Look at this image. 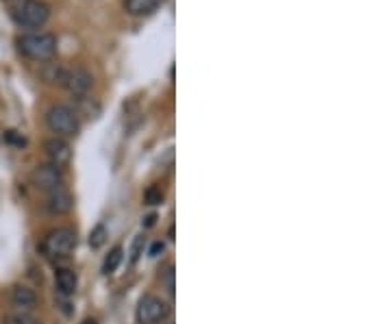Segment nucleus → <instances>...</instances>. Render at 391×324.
Segmentation results:
<instances>
[{
    "mask_svg": "<svg viewBox=\"0 0 391 324\" xmlns=\"http://www.w3.org/2000/svg\"><path fill=\"white\" fill-rule=\"evenodd\" d=\"M11 305L18 309H33L37 305L35 289L26 287V285H16L11 289Z\"/></svg>",
    "mask_w": 391,
    "mask_h": 324,
    "instance_id": "f8f14e48",
    "label": "nucleus"
},
{
    "mask_svg": "<svg viewBox=\"0 0 391 324\" xmlns=\"http://www.w3.org/2000/svg\"><path fill=\"white\" fill-rule=\"evenodd\" d=\"M144 200H146V204H159V202H163V189L159 185H150L144 191Z\"/></svg>",
    "mask_w": 391,
    "mask_h": 324,
    "instance_id": "f3484780",
    "label": "nucleus"
},
{
    "mask_svg": "<svg viewBox=\"0 0 391 324\" xmlns=\"http://www.w3.org/2000/svg\"><path fill=\"white\" fill-rule=\"evenodd\" d=\"M122 257H124V250H122V246H113L111 248V253L104 257V263H102V272L104 274H113L117 268H120V263H122Z\"/></svg>",
    "mask_w": 391,
    "mask_h": 324,
    "instance_id": "4468645a",
    "label": "nucleus"
},
{
    "mask_svg": "<svg viewBox=\"0 0 391 324\" xmlns=\"http://www.w3.org/2000/svg\"><path fill=\"white\" fill-rule=\"evenodd\" d=\"M92 85H94V77L89 75L87 70H83V68H72V70H68L66 90H68L70 94H74L77 98L87 96V92L92 90Z\"/></svg>",
    "mask_w": 391,
    "mask_h": 324,
    "instance_id": "6e6552de",
    "label": "nucleus"
},
{
    "mask_svg": "<svg viewBox=\"0 0 391 324\" xmlns=\"http://www.w3.org/2000/svg\"><path fill=\"white\" fill-rule=\"evenodd\" d=\"M68 70L70 68H66V66H61V64H55V61H46L41 66V79L46 81V83H50V85H61V87H66V79H68Z\"/></svg>",
    "mask_w": 391,
    "mask_h": 324,
    "instance_id": "9b49d317",
    "label": "nucleus"
},
{
    "mask_svg": "<svg viewBox=\"0 0 391 324\" xmlns=\"http://www.w3.org/2000/svg\"><path fill=\"white\" fill-rule=\"evenodd\" d=\"M11 16L22 28H41L50 18V7L41 0H22Z\"/></svg>",
    "mask_w": 391,
    "mask_h": 324,
    "instance_id": "f03ea898",
    "label": "nucleus"
},
{
    "mask_svg": "<svg viewBox=\"0 0 391 324\" xmlns=\"http://www.w3.org/2000/svg\"><path fill=\"white\" fill-rule=\"evenodd\" d=\"M44 151H46V157H48L50 164L57 166V168L68 166L70 159H72V149H70V144L64 137L46 140V144H44Z\"/></svg>",
    "mask_w": 391,
    "mask_h": 324,
    "instance_id": "0eeeda50",
    "label": "nucleus"
},
{
    "mask_svg": "<svg viewBox=\"0 0 391 324\" xmlns=\"http://www.w3.org/2000/svg\"><path fill=\"white\" fill-rule=\"evenodd\" d=\"M31 181L37 189H44V191H50L61 183V168H57L53 164H46V166H37L31 174Z\"/></svg>",
    "mask_w": 391,
    "mask_h": 324,
    "instance_id": "423d86ee",
    "label": "nucleus"
},
{
    "mask_svg": "<svg viewBox=\"0 0 391 324\" xmlns=\"http://www.w3.org/2000/svg\"><path fill=\"white\" fill-rule=\"evenodd\" d=\"M104 240H107V229H104V225H96L94 231L89 233V246L100 248L104 244Z\"/></svg>",
    "mask_w": 391,
    "mask_h": 324,
    "instance_id": "2eb2a0df",
    "label": "nucleus"
},
{
    "mask_svg": "<svg viewBox=\"0 0 391 324\" xmlns=\"http://www.w3.org/2000/svg\"><path fill=\"white\" fill-rule=\"evenodd\" d=\"M72 204H74V200H72V194H70V189H68V187L59 185V187H55V189L48 191L46 207H48L50 213H55V216H64V213H68V211L72 209Z\"/></svg>",
    "mask_w": 391,
    "mask_h": 324,
    "instance_id": "1a4fd4ad",
    "label": "nucleus"
},
{
    "mask_svg": "<svg viewBox=\"0 0 391 324\" xmlns=\"http://www.w3.org/2000/svg\"><path fill=\"white\" fill-rule=\"evenodd\" d=\"M161 283L165 285V289H168L170 296H174V266L170 263L168 268H165V272L161 274Z\"/></svg>",
    "mask_w": 391,
    "mask_h": 324,
    "instance_id": "a211bd4d",
    "label": "nucleus"
},
{
    "mask_svg": "<svg viewBox=\"0 0 391 324\" xmlns=\"http://www.w3.org/2000/svg\"><path fill=\"white\" fill-rule=\"evenodd\" d=\"M170 316V305L155 294H144L135 309V318L140 324H159Z\"/></svg>",
    "mask_w": 391,
    "mask_h": 324,
    "instance_id": "39448f33",
    "label": "nucleus"
},
{
    "mask_svg": "<svg viewBox=\"0 0 391 324\" xmlns=\"http://www.w3.org/2000/svg\"><path fill=\"white\" fill-rule=\"evenodd\" d=\"M144 244H146V238H144V235H137V238H135V242H133V248H131V261H133V263L142 257Z\"/></svg>",
    "mask_w": 391,
    "mask_h": 324,
    "instance_id": "6ab92c4d",
    "label": "nucleus"
},
{
    "mask_svg": "<svg viewBox=\"0 0 391 324\" xmlns=\"http://www.w3.org/2000/svg\"><path fill=\"white\" fill-rule=\"evenodd\" d=\"M81 324H98V322H96L94 318H85V320H83Z\"/></svg>",
    "mask_w": 391,
    "mask_h": 324,
    "instance_id": "b1692460",
    "label": "nucleus"
},
{
    "mask_svg": "<svg viewBox=\"0 0 391 324\" xmlns=\"http://www.w3.org/2000/svg\"><path fill=\"white\" fill-rule=\"evenodd\" d=\"M44 253L53 259H59V257H70L74 253V248H77V233H74L70 227H59V229H53L46 238H44Z\"/></svg>",
    "mask_w": 391,
    "mask_h": 324,
    "instance_id": "20e7f679",
    "label": "nucleus"
},
{
    "mask_svg": "<svg viewBox=\"0 0 391 324\" xmlns=\"http://www.w3.org/2000/svg\"><path fill=\"white\" fill-rule=\"evenodd\" d=\"M18 50L35 61H50L57 55V37L50 33H28L18 37Z\"/></svg>",
    "mask_w": 391,
    "mask_h": 324,
    "instance_id": "f257e3e1",
    "label": "nucleus"
},
{
    "mask_svg": "<svg viewBox=\"0 0 391 324\" xmlns=\"http://www.w3.org/2000/svg\"><path fill=\"white\" fill-rule=\"evenodd\" d=\"M163 5V0H124V9L131 16H150Z\"/></svg>",
    "mask_w": 391,
    "mask_h": 324,
    "instance_id": "ddd939ff",
    "label": "nucleus"
},
{
    "mask_svg": "<svg viewBox=\"0 0 391 324\" xmlns=\"http://www.w3.org/2000/svg\"><path fill=\"white\" fill-rule=\"evenodd\" d=\"M5 140L11 142V144H16V146H24V144H26V140L20 137V135L16 133V131H7V133H5Z\"/></svg>",
    "mask_w": 391,
    "mask_h": 324,
    "instance_id": "412c9836",
    "label": "nucleus"
},
{
    "mask_svg": "<svg viewBox=\"0 0 391 324\" xmlns=\"http://www.w3.org/2000/svg\"><path fill=\"white\" fill-rule=\"evenodd\" d=\"M155 220H157V216H148V218H146V227H153Z\"/></svg>",
    "mask_w": 391,
    "mask_h": 324,
    "instance_id": "5701e85b",
    "label": "nucleus"
},
{
    "mask_svg": "<svg viewBox=\"0 0 391 324\" xmlns=\"http://www.w3.org/2000/svg\"><path fill=\"white\" fill-rule=\"evenodd\" d=\"M46 124L55 137H74L79 133V115L66 105H55L46 113Z\"/></svg>",
    "mask_w": 391,
    "mask_h": 324,
    "instance_id": "7ed1b4c3",
    "label": "nucleus"
},
{
    "mask_svg": "<svg viewBox=\"0 0 391 324\" xmlns=\"http://www.w3.org/2000/svg\"><path fill=\"white\" fill-rule=\"evenodd\" d=\"M79 105H81V109L85 111L87 117H96V115L100 113V105H98V102L92 100V98H87V96H81V98H79Z\"/></svg>",
    "mask_w": 391,
    "mask_h": 324,
    "instance_id": "dca6fc26",
    "label": "nucleus"
},
{
    "mask_svg": "<svg viewBox=\"0 0 391 324\" xmlns=\"http://www.w3.org/2000/svg\"><path fill=\"white\" fill-rule=\"evenodd\" d=\"M55 285H57V292L61 294V296H72L79 287V276L74 270L64 268L55 274Z\"/></svg>",
    "mask_w": 391,
    "mask_h": 324,
    "instance_id": "9d476101",
    "label": "nucleus"
},
{
    "mask_svg": "<svg viewBox=\"0 0 391 324\" xmlns=\"http://www.w3.org/2000/svg\"><path fill=\"white\" fill-rule=\"evenodd\" d=\"M163 248H165V246H163V242H155V244H153V248H150V255L157 257L159 253H163Z\"/></svg>",
    "mask_w": 391,
    "mask_h": 324,
    "instance_id": "4be33fe9",
    "label": "nucleus"
},
{
    "mask_svg": "<svg viewBox=\"0 0 391 324\" xmlns=\"http://www.w3.org/2000/svg\"><path fill=\"white\" fill-rule=\"evenodd\" d=\"M7 324H39V322L33 320V318H28V316H24V314H18V316L7 318Z\"/></svg>",
    "mask_w": 391,
    "mask_h": 324,
    "instance_id": "aec40b11",
    "label": "nucleus"
}]
</instances>
